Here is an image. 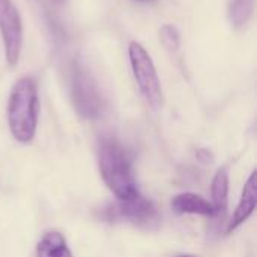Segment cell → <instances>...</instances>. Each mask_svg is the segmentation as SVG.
Returning <instances> with one entry per match:
<instances>
[{"label": "cell", "instance_id": "7c38bea8", "mask_svg": "<svg viewBox=\"0 0 257 257\" xmlns=\"http://www.w3.org/2000/svg\"><path fill=\"white\" fill-rule=\"evenodd\" d=\"M160 41L164 45V48L172 54L178 53L181 48V35L178 29L172 24H164L160 29Z\"/></svg>", "mask_w": 257, "mask_h": 257}, {"label": "cell", "instance_id": "8992f818", "mask_svg": "<svg viewBox=\"0 0 257 257\" xmlns=\"http://www.w3.org/2000/svg\"><path fill=\"white\" fill-rule=\"evenodd\" d=\"M0 35L6 62L9 66H15L23 47V23L12 0H0Z\"/></svg>", "mask_w": 257, "mask_h": 257}, {"label": "cell", "instance_id": "7a4b0ae2", "mask_svg": "<svg viewBox=\"0 0 257 257\" xmlns=\"http://www.w3.org/2000/svg\"><path fill=\"white\" fill-rule=\"evenodd\" d=\"M38 86L30 77L20 78L11 90L8 101V123L12 137L27 145L35 139L38 128Z\"/></svg>", "mask_w": 257, "mask_h": 257}, {"label": "cell", "instance_id": "4fadbf2b", "mask_svg": "<svg viewBox=\"0 0 257 257\" xmlns=\"http://www.w3.org/2000/svg\"><path fill=\"white\" fill-rule=\"evenodd\" d=\"M196 157H197L199 161H202V163H205V164H208V163L212 161V154H211L208 149H199V151L196 152Z\"/></svg>", "mask_w": 257, "mask_h": 257}, {"label": "cell", "instance_id": "6da1fadb", "mask_svg": "<svg viewBox=\"0 0 257 257\" xmlns=\"http://www.w3.org/2000/svg\"><path fill=\"white\" fill-rule=\"evenodd\" d=\"M98 166L105 185L117 200H131L140 194L133 175L130 157L116 139L108 136L99 139Z\"/></svg>", "mask_w": 257, "mask_h": 257}, {"label": "cell", "instance_id": "ba28073f", "mask_svg": "<svg viewBox=\"0 0 257 257\" xmlns=\"http://www.w3.org/2000/svg\"><path fill=\"white\" fill-rule=\"evenodd\" d=\"M211 194H212V209H214V218L221 220L227 212L229 205V173L226 167H221L217 170L212 185H211Z\"/></svg>", "mask_w": 257, "mask_h": 257}, {"label": "cell", "instance_id": "5b68a950", "mask_svg": "<svg viewBox=\"0 0 257 257\" xmlns=\"http://www.w3.org/2000/svg\"><path fill=\"white\" fill-rule=\"evenodd\" d=\"M101 218L105 221H126L139 227H152L158 223L160 215L155 205L137 196L131 200H117L101 209Z\"/></svg>", "mask_w": 257, "mask_h": 257}, {"label": "cell", "instance_id": "9c48e42d", "mask_svg": "<svg viewBox=\"0 0 257 257\" xmlns=\"http://www.w3.org/2000/svg\"><path fill=\"white\" fill-rule=\"evenodd\" d=\"M172 209L178 214H193L212 217L214 209L211 202L194 193H182L172 199Z\"/></svg>", "mask_w": 257, "mask_h": 257}, {"label": "cell", "instance_id": "8fae6325", "mask_svg": "<svg viewBox=\"0 0 257 257\" xmlns=\"http://www.w3.org/2000/svg\"><path fill=\"white\" fill-rule=\"evenodd\" d=\"M254 11V0H230L227 17L233 27L245 26Z\"/></svg>", "mask_w": 257, "mask_h": 257}, {"label": "cell", "instance_id": "277c9868", "mask_svg": "<svg viewBox=\"0 0 257 257\" xmlns=\"http://www.w3.org/2000/svg\"><path fill=\"white\" fill-rule=\"evenodd\" d=\"M71 98L77 113L89 120L102 116L105 104L93 75L78 62L71 69Z\"/></svg>", "mask_w": 257, "mask_h": 257}, {"label": "cell", "instance_id": "5bb4252c", "mask_svg": "<svg viewBox=\"0 0 257 257\" xmlns=\"http://www.w3.org/2000/svg\"><path fill=\"white\" fill-rule=\"evenodd\" d=\"M179 257H196V256H193V254H184V256H179Z\"/></svg>", "mask_w": 257, "mask_h": 257}, {"label": "cell", "instance_id": "30bf717a", "mask_svg": "<svg viewBox=\"0 0 257 257\" xmlns=\"http://www.w3.org/2000/svg\"><path fill=\"white\" fill-rule=\"evenodd\" d=\"M36 257H72V253L63 235L57 230H50L39 239Z\"/></svg>", "mask_w": 257, "mask_h": 257}, {"label": "cell", "instance_id": "52a82bcc", "mask_svg": "<svg viewBox=\"0 0 257 257\" xmlns=\"http://www.w3.org/2000/svg\"><path fill=\"white\" fill-rule=\"evenodd\" d=\"M257 203V173L253 172L250 175V178L247 179L239 203L227 224V233H232L233 230H236L241 224H244L254 212Z\"/></svg>", "mask_w": 257, "mask_h": 257}, {"label": "cell", "instance_id": "3957f363", "mask_svg": "<svg viewBox=\"0 0 257 257\" xmlns=\"http://www.w3.org/2000/svg\"><path fill=\"white\" fill-rule=\"evenodd\" d=\"M128 56H130L131 71L140 93L143 95L149 107L158 110L163 104V90L151 54L140 42L131 41L128 45Z\"/></svg>", "mask_w": 257, "mask_h": 257}, {"label": "cell", "instance_id": "9a60e30c", "mask_svg": "<svg viewBox=\"0 0 257 257\" xmlns=\"http://www.w3.org/2000/svg\"><path fill=\"white\" fill-rule=\"evenodd\" d=\"M139 2H151V0H139Z\"/></svg>", "mask_w": 257, "mask_h": 257}]
</instances>
